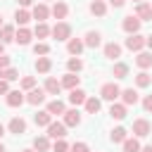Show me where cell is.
<instances>
[{
  "instance_id": "obj_1",
  "label": "cell",
  "mask_w": 152,
  "mask_h": 152,
  "mask_svg": "<svg viewBox=\"0 0 152 152\" xmlns=\"http://www.w3.org/2000/svg\"><path fill=\"white\" fill-rule=\"evenodd\" d=\"M147 45V36H140V33H133L126 38V48L131 52H142V48Z\"/></svg>"
},
{
  "instance_id": "obj_2",
  "label": "cell",
  "mask_w": 152,
  "mask_h": 152,
  "mask_svg": "<svg viewBox=\"0 0 152 152\" xmlns=\"http://www.w3.org/2000/svg\"><path fill=\"white\" fill-rule=\"evenodd\" d=\"M140 19L135 17V14H128V17H124V21H121V28L128 33V36H133V33H140Z\"/></svg>"
},
{
  "instance_id": "obj_3",
  "label": "cell",
  "mask_w": 152,
  "mask_h": 152,
  "mask_svg": "<svg viewBox=\"0 0 152 152\" xmlns=\"http://www.w3.org/2000/svg\"><path fill=\"white\" fill-rule=\"evenodd\" d=\"M52 38H57V40H69L71 38V26L66 24V21H57L55 26H52V33H50Z\"/></svg>"
},
{
  "instance_id": "obj_4",
  "label": "cell",
  "mask_w": 152,
  "mask_h": 152,
  "mask_svg": "<svg viewBox=\"0 0 152 152\" xmlns=\"http://www.w3.org/2000/svg\"><path fill=\"white\" fill-rule=\"evenodd\" d=\"M100 97H102V100L114 102L116 97H121V88H119L116 83H104V86L100 88Z\"/></svg>"
},
{
  "instance_id": "obj_5",
  "label": "cell",
  "mask_w": 152,
  "mask_h": 152,
  "mask_svg": "<svg viewBox=\"0 0 152 152\" xmlns=\"http://www.w3.org/2000/svg\"><path fill=\"white\" fill-rule=\"evenodd\" d=\"M66 135V126H64V121H52L50 126H48V138H52V140H62Z\"/></svg>"
},
{
  "instance_id": "obj_6",
  "label": "cell",
  "mask_w": 152,
  "mask_h": 152,
  "mask_svg": "<svg viewBox=\"0 0 152 152\" xmlns=\"http://www.w3.org/2000/svg\"><path fill=\"white\" fill-rule=\"evenodd\" d=\"M45 88H33V90H28L26 93V102L28 104H33V107H38V104H43L45 102Z\"/></svg>"
},
{
  "instance_id": "obj_7",
  "label": "cell",
  "mask_w": 152,
  "mask_h": 152,
  "mask_svg": "<svg viewBox=\"0 0 152 152\" xmlns=\"http://www.w3.org/2000/svg\"><path fill=\"white\" fill-rule=\"evenodd\" d=\"M150 131H152V126H150L147 119H135V121H133V133H135V138H145V135H150Z\"/></svg>"
},
{
  "instance_id": "obj_8",
  "label": "cell",
  "mask_w": 152,
  "mask_h": 152,
  "mask_svg": "<svg viewBox=\"0 0 152 152\" xmlns=\"http://www.w3.org/2000/svg\"><path fill=\"white\" fill-rule=\"evenodd\" d=\"M7 131L14 133V135H21V133H26V121L21 116H12L10 124H7Z\"/></svg>"
},
{
  "instance_id": "obj_9",
  "label": "cell",
  "mask_w": 152,
  "mask_h": 152,
  "mask_svg": "<svg viewBox=\"0 0 152 152\" xmlns=\"http://www.w3.org/2000/svg\"><path fill=\"white\" fill-rule=\"evenodd\" d=\"M62 116H64V126H66V128H76V126L81 124V114H78V109H66Z\"/></svg>"
},
{
  "instance_id": "obj_10",
  "label": "cell",
  "mask_w": 152,
  "mask_h": 152,
  "mask_svg": "<svg viewBox=\"0 0 152 152\" xmlns=\"http://www.w3.org/2000/svg\"><path fill=\"white\" fill-rule=\"evenodd\" d=\"M135 17H138L140 21H152V5H150V2L135 5Z\"/></svg>"
},
{
  "instance_id": "obj_11",
  "label": "cell",
  "mask_w": 152,
  "mask_h": 152,
  "mask_svg": "<svg viewBox=\"0 0 152 152\" xmlns=\"http://www.w3.org/2000/svg\"><path fill=\"white\" fill-rule=\"evenodd\" d=\"M50 14H52L57 21H62V19L69 14V7H66V2H62V0H55V5H52V10H50Z\"/></svg>"
},
{
  "instance_id": "obj_12",
  "label": "cell",
  "mask_w": 152,
  "mask_h": 152,
  "mask_svg": "<svg viewBox=\"0 0 152 152\" xmlns=\"http://www.w3.org/2000/svg\"><path fill=\"white\" fill-rule=\"evenodd\" d=\"M83 48H86V43H83L81 38H69V40H66V52L74 55V57H78V55L83 52Z\"/></svg>"
},
{
  "instance_id": "obj_13",
  "label": "cell",
  "mask_w": 152,
  "mask_h": 152,
  "mask_svg": "<svg viewBox=\"0 0 152 152\" xmlns=\"http://www.w3.org/2000/svg\"><path fill=\"white\" fill-rule=\"evenodd\" d=\"M5 100H7V104H10V107H21V104L26 102V95H24L21 90H10Z\"/></svg>"
},
{
  "instance_id": "obj_14",
  "label": "cell",
  "mask_w": 152,
  "mask_h": 152,
  "mask_svg": "<svg viewBox=\"0 0 152 152\" xmlns=\"http://www.w3.org/2000/svg\"><path fill=\"white\" fill-rule=\"evenodd\" d=\"M31 17H33L36 21H45V19L50 17V10H48V5H43V2L33 5V12H31Z\"/></svg>"
},
{
  "instance_id": "obj_15",
  "label": "cell",
  "mask_w": 152,
  "mask_h": 152,
  "mask_svg": "<svg viewBox=\"0 0 152 152\" xmlns=\"http://www.w3.org/2000/svg\"><path fill=\"white\" fill-rule=\"evenodd\" d=\"M83 43H86V48H100V43H102V36H100V31H88L86 33V38H83Z\"/></svg>"
},
{
  "instance_id": "obj_16",
  "label": "cell",
  "mask_w": 152,
  "mask_h": 152,
  "mask_svg": "<svg viewBox=\"0 0 152 152\" xmlns=\"http://www.w3.org/2000/svg\"><path fill=\"white\" fill-rule=\"evenodd\" d=\"M78 83H81V76H76V74H71V71H66V74L62 76V88L74 90V88H78Z\"/></svg>"
},
{
  "instance_id": "obj_17",
  "label": "cell",
  "mask_w": 152,
  "mask_h": 152,
  "mask_svg": "<svg viewBox=\"0 0 152 152\" xmlns=\"http://www.w3.org/2000/svg\"><path fill=\"white\" fill-rule=\"evenodd\" d=\"M86 100H88V95H86L81 88H74V90L69 93V102H71L74 107H78V104H86Z\"/></svg>"
},
{
  "instance_id": "obj_18",
  "label": "cell",
  "mask_w": 152,
  "mask_h": 152,
  "mask_svg": "<svg viewBox=\"0 0 152 152\" xmlns=\"http://www.w3.org/2000/svg\"><path fill=\"white\" fill-rule=\"evenodd\" d=\"M121 100H124V104L126 107H131V104H138V90H133V88H126V90H121Z\"/></svg>"
},
{
  "instance_id": "obj_19",
  "label": "cell",
  "mask_w": 152,
  "mask_h": 152,
  "mask_svg": "<svg viewBox=\"0 0 152 152\" xmlns=\"http://www.w3.org/2000/svg\"><path fill=\"white\" fill-rule=\"evenodd\" d=\"M104 57H107V59H116V57H121V45L114 43V40L107 43V45H104Z\"/></svg>"
},
{
  "instance_id": "obj_20",
  "label": "cell",
  "mask_w": 152,
  "mask_h": 152,
  "mask_svg": "<svg viewBox=\"0 0 152 152\" xmlns=\"http://www.w3.org/2000/svg\"><path fill=\"white\" fill-rule=\"evenodd\" d=\"M45 93H48V95H59V93H62V81H57V78L50 76V78L45 81Z\"/></svg>"
},
{
  "instance_id": "obj_21",
  "label": "cell",
  "mask_w": 152,
  "mask_h": 152,
  "mask_svg": "<svg viewBox=\"0 0 152 152\" xmlns=\"http://www.w3.org/2000/svg\"><path fill=\"white\" fill-rule=\"evenodd\" d=\"M109 116H112V119H116V121H121V119H126V104H119V102H112V107H109Z\"/></svg>"
},
{
  "instance_id": "obj_22",
  "label": "cell",
  "mask_w": 152,
  "mask_h": 152,
  "mask_svg": "<svg viewBox=\"0 0 152 152\" xmlns=\"http://www.w3.org/2000/svg\"><path fill=\"white\" fill-rule=\"evenodd\" d=\"M88 10H90V14H95V17H104V14H107V5H104V0H93Z\"/></svg>"
},
{
  "instance_id": "obj_23",
  "label": "cell",
  "mask_w": 152,
  "mask_h": 152,
  "mask_svg": "<svg viewBox=\"0 0 152 152\" xmlns=\"http://www.w3.org/2000/svg\"><path fill=\"white\" fill-rule=\"evenodd\" d=\"M31 36H33V33H31L26 26H21V28L17 31V36H14V43H19V45H28V43H31Z\"/></svg>"
},
{
  "instance_id": "obj_24",
  "label": "cell",
  "mask_w": 152,
  "mask_h": 152,
  "mask_svg": "<svg viewBox=\"0 0 152 152\" xmlns=\"http://www.w3.org/2000/svg\"><path fill=\"white\" fill-rule=\"evenodd\" d=\"M33 121H36V126H50L52 124V114L45 109V112H36L33 114Z\"/></svg>"
},
{
  "instance_id": "obj_25",
  "label": "cell",
  "mask_w": 152,
  "mask_h": 152,
  "mask_svg": "<svg viewBox=\"0 0 152 152\" xmlns=\"http://www.w3.org/2000/svg\"><path fill=\"white\" fill-rule=\"evenodd\" d=\"M33 150H36V152H48V150H50V138H48V135L33 138Z\"/></svg>"
},
{
  "instance_id": "obj_26",
  "label": "cell",
  "mask_w": 152,
  "mask_h": 152,
  "mask_svg": "<svg viewBox=\"0 0 152 152\" xmlns=\"http://www.w3.org/2000/svg\"><path fill=\"white\" fill-rule=\"evenodd\" d=\"M33 66H36V71H38V74H48V71L52 69V62H50V57H38Z\"/></svg>"
},
{
  "instance_id": "obj_27",
  "label": "cell",
  "mask_w": 152,
  "mask_h": 152,
  "mask_svg": "<svg viewBox=\"0 0 152 152\" xmlns=\"http://www.w3.org/2000/svg\"><path fill=\"white\" fill-rule=\"evenodd\" d=\"M135 64H138L140 69H150V66H152V52H138Z\"/></svg>"
},
{
  "instance_id": "obj_28",
  "label": "cell",
  "mask_w": 152,
  "mask_h": 152,
  "mask_svg": "<svg viewBox=\"0 0 152 152\" xmlns=\"http://www.w3.org/2000/svg\"><path fill=\"white\" fill-rule=\"evenodd\" d=\"M14 36H17V31H14V26H2L0 28V43H12L14 40Z\"/></svg>"
},
{
  "instance_id": "obj_29",
  "label": "cell",
  "mask_w": 152,
  "mask_h": 152,
  "mask_svg": "<svg viewBox=\"0 0 152 152\" xmlns=\"http://www.w3.org/2000/svg\"><path fill=\"white\" fill-rule=\"evenodd\" d=\"M50 33H52V28H50L45 21H38L36 28H33V36H36V38H48Z\"/></svg>"
},
{
  "instance_id": "obj_30",
  "label": "cell",
  "mask_w": 152,
  "mask_h": 152,
  "mask_svg": "<svg viewBox=\"0 0 152 152\" xmlns=\"http://www.w3.org/2000/svg\"><path fill=\"white\" fill-rule=\"evenodd\" d=\"M126 138H128V131H126L124 126H116V128L112 131V135H109V140H112V142H124Z\"/></svg>"
},
{
  "instance_id": "obj_31",
  "label": "cell",
  "mask_w": 152,
  "mask_h": 152,
  "mask_svg": "<svg viewBox=\"0 0 152 152\" xmlns=\"http://www.w3.org/2000/svg\"><path fill=\"white\" fill-rule=\"evenodd\" d=\"M14 21H17V26L21 28V26H26V24L31 21V14H28L26 10H17V12H14Z\"/></svg>"
},
{
  "instance_id": "obj_32",
  "label": "cell",
  "mask_w": 152,
  "mask_h": 152,
  "mask_svg": "<svg viewBox=\"0 0 152 152\" xmlns=\"http://www.w3.org/2000/svg\"><path fill=\"white\" fill-rule=\"evenodd\" d=\"M45 109H48V112H50L52 116H55V114H64V112H66V109H64V102H62V100H52V102H48V107H45Z\"/></svg>"
},
{
  "instance_id": "obj_33",
  "label": "cell",
  "mask_w": 152,
  "mask_h": 152,
  "mask_svg": "<svg viewBox=\"0 0 152 152\" xmlns=\"http://www.w3.org/2000/svg\"><path fill=\"white\" fill-rule=\"evenodd\" d=\"M112 74H114V78H126V76H128V64L116 62V64H114V69H112Z\"/></svg>"
},
{
  "instance_id": "obj_34",
  "label": "cell",
  "mask_w": 152,
  "mask_h": 152,
  "mask_svg": "<svg viewBox=\"0 0 152 152\" xmlns=\"http://www.w3.org/2000/svg\"><path fill=\"white\" fill-rule=\"evenodd\" d=\"M150 83H152V76H150L147 71H140V74L135 76V86H138V88H147Z\"/></svg>"
},
{
  "instance_id": "obj_35",
  "label": "cell",
  "mask_w": 152,
  "mask_h": 152,
  "mask_svg": "<svg viewBox=\"0 0 152 152\" xmlns=\"http://www.w3.org/2000/svg\"><path fill=\"white\" fill-rule=\"evenodd\" d=\"M100 107H102V104H100L97 97H88V100H86V112H88V114H97Z\"/></svg>"
},
{
  "instance_id": "obj_36",
  "label": "cell",
  "mask_w": 152,
  "mask_h": 152,
  "mask_svg": "<svg viewBox=\"0 0 152 152\" xmlns=\"http://www.w3.org/2000/svg\"><path fill=\"white\" fill-rule=\"evenodd\" d=\"M0 78H2V81H17V78H19V71H17V69H12V66L0 69Z\"/></svg>"
},
{
  "instance_id": "obj_37",
  "label": "cell",
  "mask_w": 152,
  "mask_h": 152,
  "mask_svg": "<svg viewBox=\"0 0 152 152\" xmlns=\"http://www.w3.org/2000/svg\"><path fill=\"white\" fill-rule=\"evenodd\" d=\"M121 145H124V152H140V142L135 138H126Z\"/></svg>"
},
{
  "instance_id": "obj_38",
  "label": "cell",
  "mask_w": 152,
  "mask_h": 152,
  "mask_svg": "<svg viewBox=\"0 0 152 152\" xmlns=\"http://www.w3.org/2000/svg\"><path fill=\"white\" fill-rule=\"evenodd\" d=\"M66 69H69V71H71V74H78V71H81V69H83V62H81V59H78V57H71V59H69V62H66Z\"/></svg>"
},
{
  "instance_id": "obj_39",
  "label": "cell",
  "mask_w": 152,
  "mask_h": 152,
  "mask_svg": "<svg viewBox=\"0 0 152 152\" xmlns=\"http://www.w3.org/2000/svg\"><path fill=\"white\" fill-rule=\"evenodd\" d=\"M48 52H50V45H48V43H36V45H33V55H36V57H45Z\"/></svg>"
},
{
  "instance_id": "obj_40",
  "label": "cell",
  "mask_w": 152,
  "mask_h": 152,
  "mask_svg": "<svg viewBox=\"0 0 152 152\" xmlns=\"http://www.w3.org/2000/svg\"><path fill=\"white\" fill-rule=\"evenodd\" d=\"M36 88V76H24L21 78V90H33Z\"/></svg>"
},
{
  "instance_id": "obj_41",
  "label": "cell",
  "mask_w": 152,
  "mask_h": 152,
  "mask_svg": "<svg viewBox=\"0 0 152 152\" xmlns=\"http://www.w3.org/2000/svg\"><path fill=\"white\" fill-rule=\"evenodd\" d=\"M69 150V145H66V140L62 138V140H55V145H52V152H66Z\"/></svg>"
},
{
  "instance_id": "obj_42",
  "label": "cell",
  "mask_w": 152,
  "mask_h": 152,
  "mask_svg": "<svg viewBox=\"0 0 152 152\" xmlns=\"http://www.w3.org/2000/svg\"><path fill=\"white\" fill-rule=\"evenodd\" d=\"M69 150H71V152H90V147H88L86 142H74Z\"/></svg>"
},
{
  "instance_id": "obj_43",
  "label": "cell",
  "mask_w": 152,
  "mask_h": 152,
  "mask_svg": "<svg viewBox=\"0 0 152 152\" xmlns=\"http://www.w3.org/2000/svg\"><path fill=\"white\" fill-rule=\"evenodd\" d=\"M142 109H145V112H152V95H145V100H142Z\"/></svg>"
},
{
  "instance_id": "obj_44",
  "label": "cell",
  "mask_w": 152,
  "mask_h": 152,
  "mask_svg": "<svg viewBox=\"0 0 152 152\" xmlns=\"http://www.w3.org/2000/svg\"><path fill=\"white\" fill-rule=\"evenodd\" d=\"M7 83H10V81H2V78H0V95H7V93H10V86H7Z\"/></svg>"
},
{
  "instance_id": "obj_45",
  "label": "cell",
  "mask_w": 152,
  "mask_h": 152,
  "mask_svg": "<svg viewBox=\"0 0 152 152\" xmlns=\"http://www.w3.org/2000/svg\"><path fill=\"white\" fill-rule=\"evenodd\" d=\"M10 66V57L7 55H0V69H7Z\"/></svg>"
},
{
  "instance_id": "obj_46",
  "label": "cell",
  "mask_w": 152,
  "mask_h": 152,
  "mask_svg": "<svg viewBox=\"0 0 152 152\" xmlns=\"http://www.w3.org/2000/svg\"><path fill=\"white\" fill-rule=\"evenodd\" d=\"M124 2H126V0H109L112 7H124Z\"/></svg>"
},
{
  "instance_id": "obj_47",
  "label": "cell",
  "mask_w": 152,
  "mask_h": 152,
  "mask_svg": "<svg viewBox=\"0 0 152 152\" xmlns=\"http://www.w3.org/2000/svg\"><path fill=\"white\" fill-rule=\"evenodd\" d=\"M17 2H19V5H21V10H24V7H28L33 0H17Z\"/></svg>"
},
{
  "instance_id": "obj_48",
  "label": "cell",
  "mask_w": 152,
  "mask_h": 152,
  "mask_svg": "<svg viewBox=\"0 0 152 152\" xmlns=\"http://www.w3.org/2000/svg\"><path fill=\"white\" fill-rule=\"evenodd\" d=\"M147 48H150V50H152V33H150V36H147Z\"/></svg>"
},
{
  "instance_id": "obj_49",
  "label": "cell",
  "mask_w": 152,
  "mask_h": 152,
  "mask_svg": "<svg viewBox=\"0 0 152 152\" xmlns=\"http://www.w3.org/2000/svg\"><path fill=\"white\" fill-rule=\"evenodd\" d=\"M140 152H152V145H147V147H142Z\"/></svg>"
},
{
  "instance_id": "obj_50",
  "label": "cell",
  "mask_w": 152,
  "mask_h": 152,
  "mask_svg": "<svg viewBox=\"0 0 152 152\" xmlns=\"http://www.w3.org/2000/svg\"><path fill=\"white\" fill-rule=\"evenodd\" d=\"M0 55H5V43H0Z\"/></svg>"
},
{
  "instance_id": "obj_51",
  "label": "cell",
  "mask_w": 152,
  "mask_h": 152,
  "mask_svg": "<svg viewBox=\"0 0 152 152\" xmlns=\"http://www.w3.org/2000/svg\"><path fill=\"white\" fill-rule=\"evenodd\" d=\"M2 135H5V126L0 124V138H2Z\"/></svg>"
},
{
  "instance_id": "obj_52",
  "label": "cell",
  "mask_w": 152,
  "mask_h": 152,
  "mask_svg": "<svg viewBox=\"0 0 152 152\" xmlns=\"http://www.w3.org/2000/svg\"><path fill=\"white\" fill-rule=\"evenodd\" d=\"M21 152H36V150H33V147H31V150H21Z\"/></svg>"
},
{
  "instance_id": "obj_53",
  "label": "cell",
  "mask_w": 152,
  "mask_h": 152,
  "mask_svg": "<svg viewBox=\"0 0 152 152\" xmlns=\"http://www.w3.org/2000/svg\"><path fill=\"white\" fill-rule=\"evenodd\" d=\"M0 152H5V145H2V142H0Z\"/></svg>"
},
{
  "instance_id": "obj_54",
  "label": "cell",
  "mask_w": 152,
  "mask_h": 152,
  "mask_svg": "<svg viewBox=\"0 0 152 152\" xmlns=\"http://www.w3.org/2000/svg\"><path fill=\"white\" fill-rule=\"evenodd\" d=\"M2 26H5V24H2V14H0V28H2Z\"/></svg>"
},
{
  "instance_id": "obj_55",
  "label": "cell",
  "mask_w": 152,
  "mask_h": 152,
  "mask_svg": "<svg viewBox=\"0 0 152 152\" xmlns=\"http://www.w3.org/2000/svg\"><path fill=\"white\" fill-rule=\"evenodd\" d=\"M133 2H135V5H140V2H142V0H133Z\"/></svg>"
},
{
  "instance_id": "obj_56",
  "label": "cell",
  "mask_w": 152,
  "mask_h": 152,
  "mask_svg": "<svg viewBox=\"0 0 152 152\" xmlns=\"http://www.w3.org/2000/svg\"><path fill=\"white\" fill-rule=\"evenodd\" d=\"M150 5H152V2H150Z\"/></svg>"
}]
</instances>
